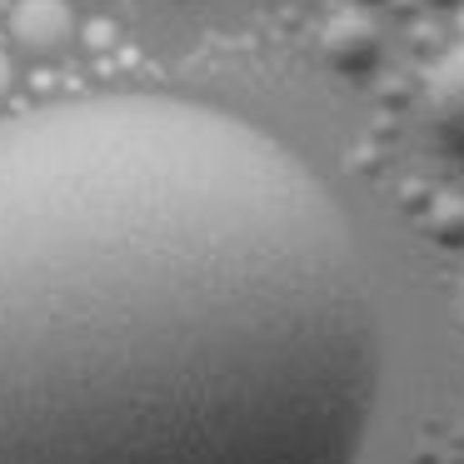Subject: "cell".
<instances>
[{"mask_svg": "<svg viewBox=\"0 0 464 464\" xmlns=\"http://www.w3.org/2000/svg\"><path fill=\"white\" fill-rule=\"evenodd\" d=\"M430 235L444 250H464V200L459 195H434L430 200Z\"/></svg>", "mask_w": 464, "mask_h": 464, "instance_id": "cell-5", "label": "cell"}, {"mask_svg": "<svg viewBox=\"0 0 464 464\" xmlns=\"http://www.w3.org/2000/svg\"><path fill=\"white\" fill-rule=\"evenodd\" d=\"M430 5H440V11H454V5H464V0H430Z\"/></svg>", "mask_w": 464, "mask_h": 464, "instance_id": "cell-7", "label": "cell"}, {"mask_svg": "<svg viewBox=\"0 0 464 464\" xmlns=\"http://www.w3.org/2000/svg\"><path fill=\"white\" fill-rule=\"evenodd\" d=\"M11 35L31 61H61L75 45V15L65 0H21L11 15Z\"/></svg>", "mask_w": 464, "mask_h": 464, "instance_id": "cell-3", "label": "cell"}, {"mask_svg": "<svg viewBox=\"0 0 464 464\" xmlns=\"http://www.w3.org/2000/svg\"><path fill=\"white\" fill-rule=\"evenodd\" d=\"M364 5H380V0H364Z\"/></svg>", "mask_w": 464, "mask_h": 464, "instance_id": "cell-8", "label": "cell"}, {"mask_svg": "<svg viewBox=\"0 0 464 464\" xmlns=\"http://www.w3.org/2000/svg\"><path fill=\"white\" fill-rule=\"evenodd\" d=\"M380 320L270 130L150 91L0 121V464H354Z\"/></svg>", "mask_w": 464, "mask_h": 464, "instance_id": "cell-1", "label": "cell"}, {"mask_svg": "<svg viewBox=\"0 0 464 464\" xmlns=\"http://www.w3.org/2000/svg\"><path fill=\"white\" fill-rule=\"evenodd\" d=\"M320 55H324V65L340 71V75H370L374 65H380V55H384V35H380V25H374L370 15L344 11V15H334V21L324 25Z\"/></svg>", "mask_w": 464, "mask_h": 464, "instance_id": "cell-4", "label": "cell"}, {"mask_svg": "<svg viewBox=\"0 0 464 464\" xmlns=\"http://www.w3.org/2000/svg\"><path fill=\"white\" fill-rule=\"evenodd\" d=\"M424 121L440 150L464 160V45H454L440 65H434L430 85H424Z\"/></svg>", "mask_w": 464, "mask_h": 464, "instance_id": "cell-2", "label": "cell"}, {"mask_svg": "<svg viewBox=\"0 0 464 464\" xmlns=\"http://www.w3.org/2000/svg\"><path fill=\"white\" fill-rule=\"evenodd\" d=\"M5 95H11V61L0 55V101H5Z\"/></svg>", "mask_w": 464, "mask_h": 464, "instance_id": "cell-6", "label": "cell"}]
</instances>
